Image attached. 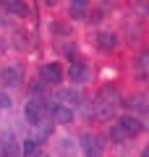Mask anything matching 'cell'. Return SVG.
I'll return each mask as SVG.
<instances>
[{
  "label": "cell",
  "mask_w": 149,
  "mask_h": 157,
  "mask_svg": "<svg viewBox=\"0 0 149 157\" xmlns=\"http://www.w3.org/2000/svg\"><path fill=\"white\" fill-rule=\"evenodd\" d=\"M0 8H3L8 16H18V18L29 16V6L24 0H0Z\"/></svg>",
  "instance_id": "cell-6"
},
{
  "label": "cell",
  "mask_w": 149,
  "mask_h": 157,
  "mask_svg": "<svg viewBox=\"0 0 149 157\" xmlns=\"http://www.w3.org/2000/svg\"><path fill=\"white\" fill-rule=\"evenodd\" d=\"M0 105H3V107H8V105H11V100H8V97H3V94H0Z\"/></svg>",
  "instance_id": "cell-17"
},
{
  "label": "cell",
  "mask_w": 149,
  "mask_h": 157,
  "mask_svg": "<svg viewBox=\"0 0 149 157\" xmlns=\"http://www.w3.org/2000/svg\"><path fill=\"white\" fill-rule=\"evenodd\" d=\"M110 139H113V141H120V139H128V136L123 134V128H120V126L115 123V126L110 128Z\"/></svg>",
  "instance_id": "cell-15"
},
{
  "label": "cell",
  "mask_w": 149,
  "mask_h": 157,
  "mask_svg": "<svg viewBox=\"0 0 149 157\" xmlns=\"http://www.w3.org/2000/svg\"><path fill=\"white\" fill-rule=\"evenodd\" d=\"M47 115L52 118L55 123H60V126H68L73 121V110L68 105H60V102H52V105L47 102Z\"/></svg>",
  "instance_id": "cell-4"
},
{
  "label": "cell",
  "mask_w": 149,
  "mask_h": 157,
  "mask_svg": "<svg viewBox=\"0 0 149 157\" xmlns=\"http://www.w3.org/2000/svg\"><path fill=\"white\" fill-rule=\"evenodd\" d=\"M81 147H84V152H86V157H97L99 152H102V139H99L97 134H86L81 139Z\"/></svg>",
  "instance_id": "cell-8"
},
{
  "label": "cell",
  "mask_w": 149,
  "mask_h": 157,
  "mask_svg": "<svg viewBox=\"0 0 149 157\" xmlns=\"http://www.w3.org/2000/svg\"><path fill=\"white\" fill-rule=\"evenodd\" d=\"M68 78H71L73 84H84V81H89V66L81 63V60L71 63V66H68Z\"/></svg>",
  "instance_id": "cell-7"
},
{
  "label": "cell",
  "mask_w": 149,
  "mask_h": 157,
  "mask_svg": "<svg viewBox=\"0 0 149 157\" xmlns=\"http://www.w3.org/2000/svg\"><path fill=\"white\" fill-rule=\"evenodd\" d=\"M0 76H3V84H6V86H18L24 73H21V68H18V66H6Z\"/></svg>",
  "instance_id": "cell-9"
},
{
  "label": "cell",
  "mask_w": 149,
  "mask_h": 157,
  "mask_svg": "<svg viewBox=\"0 0 149 157\" xmlns=\"http://www.w3.org/2000/svg\"><path fill=\"white\" fill-rule=\"evenodd\" d=\"M86 11H89V0H71V6H68L71 18H84Z\"/></svg>",
  "instance_id": "cell-13"
},
{
  "label": "cell",
  "mask_w": 149,
  "mask_h": 157,
  "mask_svg": "<svg viewBox=\"0 0 149 157\" xmlns=\"http://www.w3.org/2000/svg\"><path fill=\"white\" fill-rule=\"evenodd\" d=\"M63 78H66V71L60 63H44L39 68V81H44V84H60Z\"/></svg>",
  "instance_id": "cell-3"
},
{
  "label": "cell",
  "mask_w": 149,
  "mask_h": 157,
  "mask_svg": "<svg viewBox=\"0 0 149 157\" xmlns=\"http://www.w3.org/2000/svg\"><path fill=\"white\" fill-rule=\"evenodd\" d=\"M24 115H26V123L29 126H39L44 121V115H47V100H42V97L29 100L26 107H24Z\"/></svg>",
  "instance_id": "cell-2"
},
{
  "label": "cell",
  "mask_w": 149,
  "mask_h": 157,
  "mask_svg": "<svg viewBox=\"0 0 149 157\" xmlns=\"http://www.w3.org/2000/svg\"><path fill=\"white\" fill-rule=\"evenodd\" d=\"M136 73L141 78H149V47L139 52V58H136Z\"/></svg>",
  "instance_id": "cell-12"
},
{
  "label": "cell",
  "mask_w": 149,
  "mask_h": 157,
  "mask_svg": "<svg viewBox=\"0 0 149 157\" xmlns=\"http://www.w3.org/2000/svg\"><path fill=\"white\" fill-rule=\"evenodd\" d=\"M115 110H118V94L113 89H102L94 100V115L99 121H110Z\"/></svg>",
  "instance_id": "cell-1"
},
{
  "label": "cell",
  "mask_w": 149,
  "mask_h": 157,
  "mask_svg": "<svg viewBox=\"0 0 149 157\" xmlns=\"http://www.w3.org/2000/svg\"><path fill=\"white\" fill-rule=\"evenodd\" d=\"M60 97H63V100H71V102H78V94H76V92H71V89L60 92Z\"/></svg>",
  "instance_id": "cell-16"
},
{
  "label": "cell",
  "mask_w": 149,
  "mask_h": 157,
  "mask_svg": "<svg viewBox=\"0 0 149 157\" xmlns=\"http://www.w3.org/2000/svg\"><path fill=\"white\" fill-rule=\"evenodd\" d=\"M97 45H99V50H105V52L115 50L118 47V34L115 32H99L97 34Z\"/></svg>",
  "instance_id": "cell-10"
},
{
  "label": "cell",
  "mask_w": 149,
  "mask_h": 157,
  "mask_svg": "<svg viewBox=\"0 0 149 157\" xmlns=\"http://www.w3.org/2000/svg\"><path fill=\"white\" fill-rule=\"evenodd\" d=\"M141 157H149V144L144 147V152H141Z\"/></svg>",
  "instance_id": "cell-18"
},
{
  "label": "cell",
  "mask_w": 149,
  "mask_h": 157,
  "mask_svg": "<svg viewBox=\"0 0 149 157\" xmlns=\"http://www.w3.org/2000/svg\"><path fill=\"white\" fill-rule=\"evenodd\" d=\"M37 149H39V139H24V144H21V155L34 157V155H37Z\"/></svg>",
  "instance_id": "cell-14"
},
{
  "label": "cell",
  "mask_w": 149,
  "mask_h": 157,
  "mask_svg": "<svg viewBox=\"0 0 149 157\" xmlns=\"http://www.w3.org/2000/svg\"><path fill=\"white\" fill-rule=\"evenodd\" d=\"M118 126L123 128V134H126V136H136V134H141V128H144L141 118H139V115H131V113L118 118Z\"/></svg>",
  "instance_id": "cell-5"
},
{
  "label": "cell",
  "mask_w": 149,
  "mask_h": 157,
  "mask_svg": "<svg viewBox=\"0 0 149 157\" xmlns=\"http://www.w3.org/2000/svg\"><path fill=\"white\" fill-rule=\"evenodd\" d=\"M21 155V147L13 141V136H3L0 139V157H18Z\"/></svg>",
  "instance_id": "cell-11"
}]
</instances>
